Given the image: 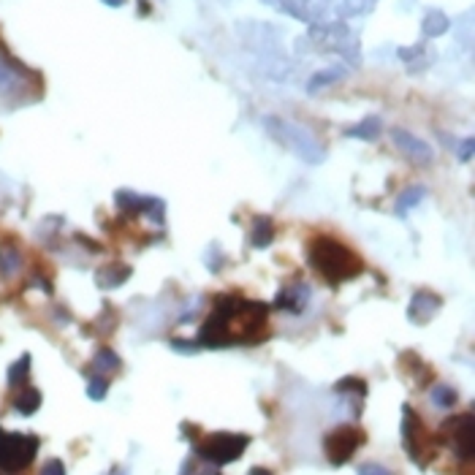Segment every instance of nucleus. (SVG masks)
Segmentation results:
<instances>
[{"instance_id": "nucleus-19", "label": "nucleus", "mask_w": 475, "mask_h": 475, "mask_svg": "<svg viewBox=\"0 0 475 475\" xmlns=\"http://www.w3.org/2000/svg\"><path fill=\"white\" fill-rule=\"evenodd\" d=\"M41 402H44V399H41V391H38V388H33V386H22V388L16 391V397H14L11 405H14V410L19 415H33L38 408H41Z\"/></svg>"}, {"instance_id": "nucleus-1", "label": "nucleus", "mask_w": 475, "mask_h": 475, "mask_svg": "<svg viewBox=\"0 0 475 475\" xmlns=\"http://www.w3.org/2000/svg\"><path fill=\"white\" fill-rule=\"evenodd\" d=\"M269 307L261 302H250L236 293L215 296V307L199 332L201 348H229L258 342L266 329Z\"/></svg>"}, {"instance_id": "nucleus-26", "label": "nucleus", "mask_w": 475, "mask_h": 475, "mask_svg": "<svg viewBox=\"0 0 475 475\" xmlns=\"http://www.w3.org/2000/svg\"><path fill=\"white\" fill-rule=\"evenodd\" d=\"M432 402H435L437 408H443V410H451V408L459 402V391L445 383H437L432 388Z\"/></svg>"}, {"instance_id": "nucleus-21", "label": "nucleus", "mask_w": 475, "mask_h": 475, "mask_svg": "<svg viewBox=\"0 0 475 475\" xmlns=\"http://www.w3.org/2000/svg\"><path fill=\"white\" fill-rule=\"evenodd\" d=\"M92 375H104L107 378L109 372H117V369H123V361H120V356L111 351V348H98L95 356H92Z\"/></svg>"}, {"instance_id": "nucleus-9", "label": "nucleus", "mask_w": 475, "mask_h": 475, "mask_svg": "<svg viewBox=\"0 0 475 475\" xmlns=\"http://www.w3.org/2000/svg\"><path fill=\"white\" fill-rule=\"evenodd\" d=\"M437 440H440V443H445V445H451L459 462H467V464H470V462H473V457H475L473 413H462V415L457 413V415H451L448 421H443Z\"/></svg>"}, {"instance_id": "nucleus-6", "label": "nucleus", "mask_w": 475, "mask_h": 475, "mask_svg": "<svg viewBox=\"0 0 475 475\" xmlns=\"http://www.w3.org/2000/svg\"><path fill=\"white\" fill-rule=\"evenodd\" d=\"M402 445L408 451L410 462H415L421 470L435 459V451H437V435H430L424 430V421L418 418L410 405H402Z\"/></svg>"}, {"instance_id": "nucleus-2", "label": "nucleus", "mask_w": 475, "mask_h": 475, "mask_svg": "<svg viewBox=\"0 0 475 475\" xmlns=\"http://www.w3.org/2000/svg\"><path fill=\"white\" fill-rule=\"evenodd\" d=\"M307 263L318 272V275L332 283V285H342L348 280L364 272V261L353 253L351 247H345L334 236H315L307 245Z\"/></svg>"}, {"instance_id": "nucleus-29", "label": "nucleus", "mask_w": 475, "mask_h": 475, "mask_svg": "<svg viewBox=\"0 0 475 475\" xmlns=\"http://www.w3.org/2000/svg\"><path fill=\"white\" fill-rule=\"evenodd\" d=\"M107 391H109V381L104 375H90V381H87V397L92 402H104L107 399Z\"/></svg>"}, {"instance_id": "nucleus-35", "label": "nucleus", "mask_w": 475, "mask_h": 475, "mask_svg": "<svg viewBox=\"0 0 475 475\" xmlns=\"http://www.w3.org/2000/svg\"><path fill=\"white\" fill-rule=\"evenodd\" d=\"M247 475H275L272 470H266V467H250V473Z\"/></svg>"}, {"instance_id": "nucleus-7", "label": "nucleus", "mask_w": 475, "mask_h": 475, "mask_svg": "<svg viewBox=\"0 0 475 475\" xmlns=\"http://www.w3.org/2000/svg\"><path fill=\"white\" fill-rule=\"evenodd\" d=\"M41 448L38 435H25V432H3L0 430V473H22L31 467L36 454Z\"/></svg>"}, {"instance_id": "nucleus-15", "label": "nucleus", "mask_w": 475, "mask_h": 475, "mask_svg": "<svg viewBox=\"0 0 475 475\" xmlns=\"http://www.w3.org/2000/svg\"><path fill=\"white\" fill-rule=\"evenodd\" d=\"M131 275H133V269L128 266V263H107V266H101L98 272H95V285L98 288H104V291H109V288H120V285H125L128 280H131Z\"/></svg>"}, {"instance_id": "nucleus-32", "label": "nucleus", "mask_w": 475, "mask_h": 475, "mask_svg": "<svg viewBox=\"0 0 475 475\" xmlns=\"http://www.w3.org/2000/svg\"><path fill=\"white\" fill-rule=\"evenodd\" d=\"M359 475H394V473L388 467H383V464H378V462H367V464L359 467Z\"/></svg>"}, {"instance_id": "nucleus-13", "label": "nucleus", "mask_w": 475, "mask_h": 475, "mask_svg": "<svg viewBox=\"0 0 475 475\" xmlns=\"http://www.w3.org/2000/svg\"><path fill=\"white\" fill-rule=\"evenodd\" d=\"M440 296L432 291H415L413 299H410V305H408V321L415 323V326H427L432 323V318L437 315V310H440Z\"/></svg>"}, {"instance_id": "nucleus-8", "label": "nucleus", "mask_w": 475, "mask_h": 475, "mask_svg": "<svg viewBox=\"0 0 475 475\" xmlns=\"http://www.w3.org/2000/svg\"><path fill=\"white\" fill-rule=\"evenodd\" d=\"M367 443V435L359 427H351V424H339L332 432L323 435V454H326V462L334 464V467H342L348 464L351 457Z\"/></svg>"}, {"instance_id": "nucleus-14", "label": "nucleus", "mask_w": 475, "mask_h": 475, "mask_svg": "<svg viewBox=\"0 0 475 475\" xmlns=\"http://www.w3.org/2000/svg\"><path fill=\"white\" fill-rule=\"evenodd\" d=\"M307 302H310V285L307 283H291L277 293L275 307L277 310H288V312H305Z\"/></svg>"}, {"instance_id": "nucleus-25", "label": "nucleus", "mask_w": 475, "mask_h": 475, "mask_svg": "<svg viewBox=\"0 0 475 475\" xmlns=\"http://www.w3.org/2000/svg\"><path fill=\"white\" fill-rule=\"evenodd\" d=\"M28 378H31V353L19 356V361H14L9 367V386L11 388H22V386L28 383Z\"/></svg>"}, {"instance_id": "nucleus-33", "label": "nucleus", "mask_w": 475, "mask_h": 475, "mask_svg": "<svg viewBox=\"0 0 475 475\" xmlns=\"http://www.w3.org/2000/svg\"><path fill=\"white\" fill-rule=\"evenodd\" d=\"M41 475H65V464H62L60 459H49L44 464Z\"/></svg>"}, {"instance_id": "nucleus-4", "label": "nucleus", "mask_w": 475, "mask_h": 475, "mask_svg": "<svg viewBox=\"0 0 475 475\" xmlns=\"http://www.w3.org/2000/svg\"><path fill=\"white\" fill-rule=\"evenodd\" d=\"M307 36H310V41L315 44V49H321V52H337L345 60H351L353 65L361 62V49H359L356 33H353L345 22H339V19H332V22H329V19L312 22V25L307 28Z\"/></svg>"}, {"instance_id": "nucleus-5", "label": "nucleus", "mask_w": 475, "mask_h": 475, "mask_svg": "<svg viewBox=\"0 0 475 475\" xmlns=\"http://www.w3.org/2000/svg\"><path fill=\"white\" fill-rule=\"evenodd\" d=\"M250 445V435H234V432H215L196 440L193 457L199 462H207L212 467H226L231 462H236L245 448Z\"/></svg>"}, {"instance_id": "nucleus-12", "label": "nucleus", "mask_w": 475, "mask_h": 475, "mask_svg": "<svg viewBox=\"0 0 475 475\" xmlns=\"http://www.w3.org/2000/svg\"><path fill=\"white\" fill-rule=\"evenodd\" d=\"M391 141L397 144V150L408 160H413L415 166H430L432 160H435V153H432L430 144L424 138H418L415 133H410V131H405V128H394L391 131Z\"/></svg>"}, {"instance_id": "nucleus-36", "label": "nucleus", "mask_w": 475, "mask_h": 475, "mask_svg": "<svg viewBox=\"0 0 475 475\" xmlns=\"http://www.w3.org/2000/svg\"><path fill=\"white\" fill-rule=\"evenodd\" d=\"M263 3H266V6H275L277 0H263Z\"/></svg>"}, {"instance_id": "nucleus-22", "label": "nucleus", "mask_w": 475, "mask_h": 475, "mask_svg": "<svg viewBox=\"0 0 475 475\" xmlns=\"http://www.w3.org/2000/svg\"><path fill=\"white\" fill-rule=\"evenodd\" d=\"M448 28H451L448 16H445L443 11H437V9L427 11L424 22H421V33H424V38H437V36L448 33Z\"/></svg>"}, {"instance_id": "nucleus-20", "label": "nucleus", "mask_w": 475, "mask_h": 475, "mask_svg": "<svg viewBox=\"0 0 475 475\" xmlns=\"http://www.w3.org/2000/svg\"><path fill=\"white\" fill-rule=\"evenodd\" d=\"M381 131H383L381 117H364L361 123L348 125V128H345V136L359 138V141H375V138L381 136Z\"/></svg>"}, {"instance_id": "nucleus-3", "label": "nucleus", "mask_w": 475, "mask_h": 475, "mask_svg": "<svg viewBox=\"0 0 475 475\" xmlns=\"http://www.w3.org/2000/svg\"><path fill=\"white\" fill-rule=\"evenodd\" d=\"M263 128L266 133L275 138L277 144H283L285 150H291L296 158H302L310 166H321L326 160V147H323L318 138L312 136L307 128L291 123V120H283V117H275V114H266L263 117Z\"/></svg>"}, {"instance_id": "nucleus-30", "label": "nucleus", "mask_w": 475, "mask_h": 475, "mask_svg": "<svg viewBox=\"0 0 475 475\" xmlns=\"http://www.w3.org/2000/svg\"><path fill=\"white\" fill-rule=\"evenodd\" d=\"M473 153H475V141H473V138H470V136L462 138L459 147H457V158H459L462 163H470V160H473Z\"/></svg>"}, {"instance_id": "nucleus-28", "label": "nucleus", "mask_w": 475, "mask_h": 475, "mask_svg": "<svg viewBox=\"0 0 475 475\" xmlns=\"http://www.w3.org/2000/svg\"><path fill=\"white\" fill-rule=\"evenodd\" d=\"M334 391L337 394H359V397H367V381H361V378H356V375H348V378H342L334 383Z\"/></svg>"}, {"instance_id": "nucleus-23", "label": "nucleus", "mask_w": 475, "mask_h": 475, "mask_svg": "<svg viewBox=\"0 0 475 475\" xmlns=\"http://www.w3.org/2000/svg\"><path fill=\"white\" fill-rule=\"evenodd\" d=\"M427 196V187L424 185H415V187H408V190H402L397 196V204H394V209H397L399 217H405L413 207H418L421 201Z\"/></svg>"}, {"instance_id": "nucleus-11", "label": "nucleus", "mask_w": 475, "mask_h": 475, "mask_svg": "<svg viewBox=\"0 0 475 475\" xmlns=\"http://www.w3.org/2000/svg\"><path fill=\"white\" fill-rule=\"evenodd\" d=\"M114 204H117V209H123L125 215H150V220L163 223L166 204H163V199H158V196H141L136 190L120 187L114 193Z\"/></svg>"}, {"instance_id": "nucleus-37", "label": "nucleus", "mask_w": 475, "mask_h": 475, "mask_svg": "<svg viewBox=\"0 0 475 475\" xmlns=\"http://www.w3.org/2000/svg\"><path fill=\"white\" fill-rule=\"evenodd\" d=\"M114 475H125V470H114Z\"/></svg>"}, {"instance_id": "nucleus-16", "label": "nucleus", "mask_w": 475, "mask_h": 475, "mask_svg": "<svg viewBox=\"0 0 475 475\" xmlns=\"http://www.w3.org/2000/svg\"><path fill=\"white\" fill-rule=\"evenodd\" d=\"M275 9L277 11H283V14L293 16V19H299V22H305V25L321 22L318 6H315L312 0H277Z\"/></svg>"}, {"instance_id": "nucleus-18", "label": "nucleus", "mask_w": 475, "mask_h": 475, "mask_svg": "<svg viewBox=\"0 0 475 475\" xmlns=\"http://www.w3.org/2000/svg\"><path fill=\"white\" fill-rule=\"evenodd\" d=\"M275 242V220L269 215H258L253 220V229H250V245L263 250Z\"/></svg>"}, {"instance_id": "nucleus-31", "label": "nucleus", "mask_w": 475, "mask_h": 475, "mask_svg": "<svg viewBox=\"0 0 475 475\" xmlns=\"http://www.w3.org/2000/svg\"><path fill=\"white\" fill-rule=\"evenodd\" d=\"M171 348L174 351H180V353H196V351H201V342L199 339H171Z\"/></svg>"}, {"instance_id": "nucleus-17", "label": "nucleus", "mask_w": 475, "mask_h": 475, "mask_svg": "<svg viewBox=\"0 0 475 475\" xmlns=\"http://www.w3.org/2000/svg\"><path fill=\"white\" fill-rule=\"evenodd\" d=\"M348 74H351V68H348V65H329V68L318 71L315 77L307 82V92H310V95H315V92H321L323 87H332V84L342 82Z\"/></svg>"}, {"instance_id": "nucleus-34", "label": "nucleus", "mask_w": 475, "mask_h": 475, "mask_svg": "<svg viewBox=\"0 0 475 475\" xmlns=\"http://www.w3.org/2000/svg\"><path fill=\"white\" fill-rule=\"evenodd\" d=\"M104 6H109V9H120V6H125L128 0H101Z\"/></svg>"}, {"instance_id": "nucleus-24", "label": "nucleus", "mask_w": 475, "mask_h": 475, "mask_svg": "<svg viewBox=\"0 0 475 475\" xmlns=\"http://www.w3.org/2000/svg\"><path fill=\"white\" fill-rule=\"evenodd\" d=\"M22 263H25V258L14 245L0 247V275L3 277H14L22 269Z\"/></svg>"}, {"instance_id": "nucleus-10", "label": "nucleus", "mask_w": 475, "mask_h": 475, "mask_svg": "<svg viewBox=\"0 0 475 475\" xmlns=\"http://www.w3.org/2000/svg\"><path fill=\"white\" fill-rule=\"evenodd\" d=\"M28 79H41V77L28 71L19 60L0 58V104H6V107L28 104V101H31V98L25 95Z\"/></svg>"}, {"instance_id": "nucleus-27", "label": "nucleus", "mask_w": 475, "mask_h": 475, "mask_svg": "<svg viewBox=\"0 0 475 475\" xmlns=\"http://www.w3.org/2000/svg\"><path fill=\"white\" fill-rule=\"evenodd\" d=\"M378 0H337V14L339 16H359L367 14L375 9Z\"/></svg>"}]
</instances>
